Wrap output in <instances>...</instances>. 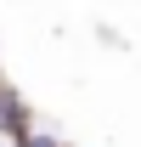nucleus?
I'll use <instances>...</instances> for the list:
<instances>
[{
  "instance_id": "1",
  "label": "nucleus",
  "mask_w": 141,
  "mask_h": 147,
  "mask_svg": "<svg viewBox=\"0 0 141 147\" xmlns=\"http://www.w3.org/2000/svg\"><path fill=\"white\" fill-rule=\"evenodd\" d=\"M0 130H6V136H11V142H23V136H28V113H23V96L11 91V85H6V79H0Z\"/></svg>"
},
{
  "instance_id": "2",
  "label": "nucleus",
  "mask_w": 141,
  "mask_h": 147,
  "mask_svg": "<svg viewBox=\"0 0 141 147\" xmlns=\"http://www.w3.org/2000/svg\"><path fill=\"white\" fill-rule=\"evenodd\" d=\"M17 147H56V142H51V136H45V130H28V136H23Z\"/></svg>"
}]
</instances>
